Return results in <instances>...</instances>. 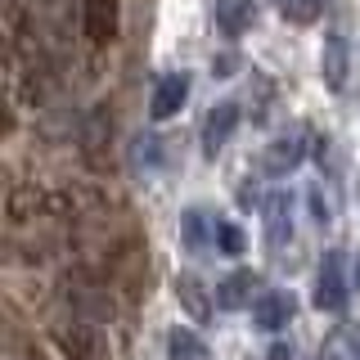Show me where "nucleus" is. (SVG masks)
Wrapping results in <instances>:
<instances>
[{"instance_id":"12","label":"nucleus","mask_w":360,"mask_h":360,"mask_svg":"<svg viewBox=\"0 0 360 360\" xmlns=\"http://www.w3.org/2000/svg\"><path fill=\"white\" fill-rule=\"evenodd\" d=\"M262 212H266V243L270 248H284V239L292 234V202H288V194H284V189L266 194Z\"/></svg>"},{"instance_id":"7","label":"nucleus","mask_w":360,"mask_h":360,"mask_svg":"<svg viewBox=\"0 0 360 360\" xmlns=\"http://www.w3.org/2000/svg\"><path fill=\"white\" fill-rule=\"evenodd\" d=\"M234 127H239V104H234V99H225V104L207 108V117H202V153L217 158L225 144H230Z\"/></svg>"},{"instance_id":"1","label":"nucleus","mask_w":360,"mask_h":360,"mask_svg":"<svg viewBox=\"0 0 360 360\" xmlns=\"http://www.w3.org/2000/svg\"><path fill=\"white\" fill-rule=\"evenodd\" d=\"M77 217V202L45 185H14L5 194V221L9 225H41V221H68Z\"/></svg>"},{"instance_id":"2","label":"nucleus","mask_w":360,"mask_h":360,"mask_svg":"<svg viewBox=\"0 0 360 360\" xmlns=\"http://www.w3.org/2000/svg\"><path fill=\"white\" fill-rule=\"evenodd\" d=\"M54 347L63 352V360H112V347L108 338L86 320H72V324H59L54 329Z\"/></svg>"},{"instance_id":"9","label":"nucleus","mask_w":360,"mask_h":360,"mask_svg":"<svg viewBox=\"0 0 360 360\" xmlns=\"http://www.w3.org/2000/svg\"><path fill=\"white\" fill-rule=\"evenodd\" d=\"M302 158H307V140H302L297 131L279 135V140H270V149L262 153V172L266 176H288V172L302 167Z\"/></svg>"},{"instance_id":"6","label":"nucleus","mask_w":360,"mask_h":360,"mask_svg":"<svg viewBox=\"0 0 360 360\" xmlns=\"http://www.w3.org/2000/svg\"><path fill=\"white\" fill-rule=\"evenodd\" d=\"M82 32L99 50L117 41V0H86L82 5Z\"/></svg>"},{"instance_id":"14","label":"nucleus","mask_w":360,"mask_h":360,"mask_svg":"<svg viewBox=\"0 0 360 360\" xmlns=\"http://www.w3.org/2000/svg\"><path fill=\"white\" fill-rule=\"evenodd\" d=\"M176 297H180V307L194 315L198 324L212 320V292H207V284H202L198 275H180L176 279Z\"/></svg>"},{"instance_id":"10","label":"nucleus","mask_w":360,"mask_h":360,"mask_svg":"<svg viewBox=\"0 0 360 360\" xmlns=\"http://www.w3.org/2000/svg\"><path fill=\"white\" fill-rule=\"evenodd\" d=\"M68 307H72L77 320H86V324H104L112 320V297L104 288H95V284H77V288H68Z\"/></svg>"},{"instance_id":"23","label":"nucleus","mask_w":360,"mask_h":360,"mask_svg":"<svg viewBox=\"0 0 360 360\" xmlns=\"http://www.w3.org/2000/svg\"><path fill=\"white\" fill-rule=\"evenodd\" d=\"M275 5H279V9H284V5H288V0H275Z\"/></svg>"},{"instance_id":"18","label":"nucleus","mask_w":360,"mask_h":360,"mask_svg":"<svg viewBox=\"0 0 360 360\" xmlns=\"http://www.w3.org/2000/svg\"><path fill=\"white\" fill-rule=\"evenodd\" d=\"M217 248H221V252H239V248H243V234L239 230H234V225H225V221H217Z\"/></svg>"},{"instance_id":"8","label":"nucleus","mask_w":360,"mask_h":360,"mask_svg":"<svg viewBox=\"0 0 360 360\" xmlns=\"http://www.w3.org/2000/svg\"><path fill=\"white\" fill-rule=\"evenodd\" d=\"M292 311H297L292 292H284V288L262 292V297H257V307H252V324H257L262 333H279V329H288Z\"/></svg>"},{"instance_id":"17","label":"nucleus","mask_w":360,"mask_h":360,"mask_svg":"<svg viewBox=\"0 0 360 360\" xmlns=\"http://www.w3.org/2000/svg\"><path fill=\"white\" fill-rule=\"evenodd\" d=\"M320 9H324V0H288V5H284V18L297 22V27H307V22L320 18Z\"/></svg>"},{"instance_id":"4","label":"nucleus","mask_w":360,"mask_h":360,"mask_svg":"<svg viewBox=\"0 0 360 360\" xmlns=\"http://www.w3.org/2000/svg\"><path fill=\"white\" fill-rule=\"evenodd\" d=\"M320 77L333 95H342L347 82H352V45H347L342 32H329L324 37V50H320Z\"/></svg>"},{"instance_id":"16","label":"nucleus","mask_w":360,"mask_h":360,"mask_svg":"<svg viewBox=\"0 0 360 360\" xmlns=\"http://www.w3.org/2000/svg\"><path fill=\"white\" fill-rule=\"evenodd\" d=\"M320 360H360V333L356 329H338L324 338Z\"/></svg>"},{"instance_id":"11","label":"nucleus","mask_w":360,"mask_h":360,"mask_svg":"<svg viewBox=\"0 0 360 360\" xmlns=\"http://www.w3.org/2000/svg\"><path fill=\"white\" fill-rule=\"evenodd\" d=\"M217 307L221 311H243V307H257V275L252 270H234L217 284Z\"/></svg>"},{"instance_id":"5","label":"nucleus","mask_w":360,"mask_h":360,"mask_svg":"<svg viewBox=\"0 0 360 360\" xmlns=\"http://www.w3.org/2000/svg\"><path fill=\"white\" fill-rule=\"evenodd\" d=\"M185 104H189V72L158 77V86H153V95H149V117L153 122H172Z\"/></svg>"},{"instance_id":"13","label":"nucleus","mask_w":360,"mask_h":360,"mask_svg":"<svg viewBox=\"0 0 360 360\" xmlns=\"http://www.w3.org/2000/svg\"><path fill=\"white\" fill-rule=\"evenodd\" d=\"M212 14L225 37H243L257 18V0H212Z\"/></svg>"},{"instance_id":"19","label":"nucleus","mask_w":360,"mask_h":360,"mask_svg":"<svg viewBox=\"0 0 360 360\" xmlns=\"http://www.w3.org/2000/svg\"><path fill=\"white\" fill-rule=\"evenodd\" d=\"M131 153H135V158H131L135 167H144V162L153 167V162H158V140H144V135H140V140L131 144Z\"/></svg>"},{"instance_id":"20","label":"nucleus","mask_w":360,"mask_h":360,"mask_svg":"<svg viewBox=\"0 0 360 360\" xmlns=\"http://www.w3.org/2000/svg\"><path fill=\"white\" fill-rule=\"evenodd\" d=\"M311 207H315V217H333V202L324 198V185L311 189Z\"/></svg>"},{"instance_id":"21","label":"nucleus","mask_w":360,"mask_h":360,"mask_svg":"<svg viewBox=\"0 0 360 360\" xmlns=\"http://www.w3.org/2000/svg\"><path fill=\"white\" fill-rule=\"evenodd\" d=\"M266 360H292V352H288L284 342H275V347H270V352H266Z\"/></svg>"},{"instance_id":"3","label":"nucleus","mask_w":360,"mask_h":360,"mask_svg":"<svg viewBox=\"0 0 360 360\" xmlns=\"http://www.w3.org/2000/svg\"><path fill=\"white\" fill-rule=\"evenodd\" d=\"M347 292H352V279H347V257L329 248L320 262V275H315V311H342Z\"/></svg>"},{"instance_id":"15","label":"nucleus","mask_w":360,"mask_h":360,"mask_svg":"<svg viewBox=\"0 0 360 360\" xmlns=\"http://www.w3.org/2000/svg\"><path fill=\"white\" fill-rule=\"evenodd\" d=\"M167 360H212V352L194 329H180L176 324V329L167 333Z\"/></svg>"},{"instance_id":"22","label":"nucleus","mask_w":360,"mask_h":360,"mask_svg":"<svg viewBox=\"0 0 360 360\" xmlns=\"http://www.w3.org/2000/svg\"><path fill=\"white\" fill-rule=\"evenodd\" d=\"M352 284L360 288V257H356V270H352Z\"/></svg>"}]
</instances>
